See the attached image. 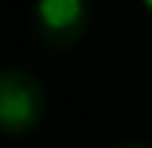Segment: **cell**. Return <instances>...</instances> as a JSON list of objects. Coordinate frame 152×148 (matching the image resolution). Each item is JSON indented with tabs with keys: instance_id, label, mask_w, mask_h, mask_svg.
I'll use <instances>...</instances> for the list:
<instances>
[{
	"instance_id": "6da1fadb",
	"label": "cell",
	"mask_w": 152,
	"mask_h": 148,
	"mask_svg": "<svg viewBox=\"0 0 152 148\" xmlns=\"http://www.w3.org/2000/svg\"><path fill=\"white\" fill-rule=\"evenodd\" d=\"M48 111L44 84L24 67H7L0 74V128L10 138L31 135Z\"/></svg>"
},
{
	"instance_id": "7a4b0ae2",
	"label": "cell",
	"mask_w": 152,
	"mask_h": 148,
	"mask_svg": "<svg viewBox=\"0 0 152 148\" xmlns=\"http://www.w3.org/2000/svg\"><path fill=\"white\" fill-rule=\"evenodd\" d=\"M37 37L54 51H68L88 30V0H37L34 4Z\"/></svg>"
},
{
	"instance_id": "3957f363",
	"label": "cell",
	"mask_w": 152,
	"mask_h": 148,
	"mask_svg": "<svg viewBox=\"0 0 152 148\" xmlns=\"http://www.w3.org/2000/svg\"><path fill=\"white\" fill-rule=\"evenodd\" d=\"M122 148H149V145H139V142H129V145H122Z\"/></svg>"
},
{
	"instance_id": "277c9868",
	"label": "cell",
	"mask_w": 152,
	"mask_h": 148,
	"mask_svg": "<svg viewBox=\"0 0 152 148\" xmlns=\"http://www.w3.org/2000/svg\"><path fill=\"white\" fill-rule=\"evenodd\" d=\"M142 4H145V10H149V14H152V0H142Z\"/></svg>"
}]
</instances>
